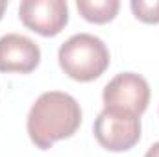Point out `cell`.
I'll list each match as a JSON object with an SVG mask.
<instances>
[{"label": "cell", "instance_id": "1", "mask_svg": "<svg viewBox=\"0 0 159 157\" xmlns=\"http://www.w3.org/2000/svg\"><path fill=\"white\" fill-rule=\"evenodd\" d=\"M81 124V109L74 96L59 91L43 92L32 105L26 128L32 142L48 150L56 141L69 139Z\"/></svg>", "mask_w": 159, "mask_h": 157}, {"label": "cell", "instance_id": "2", "mask_svg": "<svg viewBox=\"0 0 159 157\" xmlns=\"http://www.w3.org/2000/svg\"><path fill=\"white\" fill-rule=\"evenodd\" d=\"M59 67L76 81H93L109 67V50L106 43L91 34H76L67 39L57 52Z\"/></svg>", "mask_w": 159, "mask_h": 157}, {"label": "cell", "instance_id": "3", "mask_svg": "<svg viewBox=\"0 0 159 157\" xmlns=\"http://www.w3.org/2000/svg\"><path fill=\"white\" fill-rule=\"evenodd\" d=\"M94 137L109 152L131 150L141 139V118L126 109L106 107L94 120Z\"/></svg>", "mask_w": 159, "mask_h": 157}, {"label": "cell", "instance_id": "4", "mask_svg": "<svg viewBox=\"0 0 159 157\" xmlns=\"http://www.w3.org/2000/svg\"><path fill=\"white\" fill-rule=\"evenodd\" d=\"M102 98L106 107L126 109L141 117L150 104V85L141 74L122 72L106 85Z\"/></svg>", "mask_w": 159, "mask_h": 157}, {"label": "cell", "instance_id": "5", "mask_svg": "<svg viewBox=\"0 0 159 157\" xmlns=\"http://www.w3.org/2000/svg\"><path fill=\"white\" fill-rule=\"evenodd\" d=\"M19 17L26 28L43 37L57 35L69 22V7L63 0H24Z\"/></svg>", "mask_w": 159, "mask_h": 157}, {"label": "cell", "instance_id": "6", "mask_svg": "<svg viewBox=\"0 0 159 157\" xmlns=\"http://www.w3.org/2000/svg\"><path fill=\"white\" fill-rule=\"evenodd\" d=\"M39 61L41 50L30 37L20 34H7L0 37V72L28 74L37 69Z\"/></svg>", "mask_w": 159, "mask_h": 157}, {"label": "cell", "instance_id": "7", "mask_svg": "<svg viewBox=\"0 0 159 157\" xmlns=\"http://www.w3.org/2000/svg\"><path fill=\"white\" fill-rule=\"evenodd\" d=\"M76 7L85 20L94 24H106L117 17L120 2L119 0H78Z\"/></svg>", "mask_w": 159, "mask_h": 157}, {"label": "cell", "instance_id": "8", "mask_svg": "<svg viewBox=\"0 0 159 157\" xmlns=\"http://www.w3.org/2000/svg\"><path fill=\"white\" fill-rule=\"evenodd\" d=\"M131 11L146 24H159V0H131Z\"/></svg>", "mask_w": 159, "mask_h": 157}, {"label": "cell", "instance_id": "9", "mask_svg": "<svg viewBox=\"0 0 159 157\" xmlns=\"http://www.w3.org/2000/svg\"><path fill=\"white\" fill-rule=\"evenodd\" d=\"M144 157H159V142L152 144V146L148 148V152L144 154Z\"/></svg>", "mask_w": 159, "mask_h": 157}, {"label": "cell", "instance_id": "10", "mask_svg": "<svg viewBox=\"0 0 159 157\" xmlns=\"http://www.w3.org/2000/svg\"><path fill=\"white\" fill-rule=\"evenodd\" d=\"M6 7H7V2H2V0H0V19H2V15H4V11H6Z\"/></svg>", "mask_w": 159, "mask_h": 157}]
</instances>
